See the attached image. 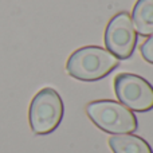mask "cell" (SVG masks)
<instances>
[{"label":"cell","instance_id":"obj_1","mask_svg":"<svg viewBox=\"0 0 153 153\" xmlns=\"http://www.w3.org/2000/svg\"><path fill=\"white\" fill-rule=\"evenodd\" d=\"M120 66V59L100 46H85L75 50L66 62L70 76L83 82L105 78Z\"/></svg>","mask_w":153,"mask_h":153},{"label":"cell","instance_id":"obj_2","mask_svg":"<svg viewBox=\"0 0 153 153\" xmlns=\"http://www.w3.org/2000/svg\"><path fill=\"white\" fill-rule=\"evenodd\" d=\"M86 114L101 130L110 134H130L138 128L137 117L130 109L111 100L91 101L86 105Z\"/></svg>","mask_w":153,"mask_h":153},{"label":"cell","instance_id":"obj_3","mask_svg":"<svg viewBox=\"0 0 153 153\" xmlns=\"http://www.w3.org/2000/svg\"><path fill=\"white\" fill-rule=\"evenodd\" d=\"M63 101L53 87H43L30 103L28 121L31 130L38 136L53 133L63 118Z\"/></svg>","mask_w":153,"mask_h":153},{"label":"cell","instance_id":"obj_4","mask_svg":"<svg viewBox=\"0 0 153 153\" xmlns=\"http://www.w3.org/2000/svg\"><path fill=\"white\" fill-rule=\"evenodd\" d=\"M114 91L120 102L130 110L145 113L153 109V86L143 76L132 73L116 75Z\"/></svg>","mask_w":153,"mask_h":153},{"label":"cell","instance_id":"obj_5","mask_svg":"<svg viewBox=\"0 0 153 153\" xmlns=\"http://www.w3.org/2000/svg\"><path fill=\"white\" fill-rule=\"evenodd\" d=\"M105 46L118 59H129L137 46V32L129 12L121 11L109 20L105 30Z\"/></svg>","mask_w":153,"mask_h":153},{"label":"cell","instance_id":"obj_6","mask_svg":"<svg viewBox=\"0 0 153 153\" xmlns=\"http://www.w3.org/2000/svg\"><path fill=\"white\" fill-rule=\"evenodd\" d=\"M130 19L138 35L151 36L153 34V0H137Z\"/></svg>","mask_w":153,"mask_h":153},{"label":"cell","instance_id":"obj_7","mask_svg":"<svg viewBox=\"0 0 153 153\" xmlns=\"http://www.w3.org/2000/svg\"><path fill=\"white\" fill-rule=\"evenodd\" d=\"M109 146L113 153H153L151 145L143 137L136 134H118L109 138Z\"/></svg>","mask_w":153,"mask_h":153},{"label":"cell","instance_id":"obj_8","mask_svg":"<svg viewBox=\"0 0 153 153\" xmlns=\"http://www.w3.org/2000/svg\"><path fill=\"white\" fill-rule=\"evenodd\" d=\"M140 53H141V56H143L148 63L153 65V34L141 45Z\"/></svg>","mask_w":153,"mask_h":153}]
</instances>
